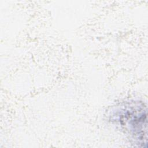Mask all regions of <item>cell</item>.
<instances>
[{
    "label": "cell",
    "mask_w": 148,
    "mask_h": 148,
    "mask_svg": "<svg viewBox=\"0 0 148 148\" xmlns=\"http://www.w3.org/2000/svg\"><path fill=\"white\" fill-rule=\"evenodd\" d=\"M119 121L137 144L147 146L146 108L143 103L131 102L120 110Z\"/></svg>",
    "instance_id": "cell-1"
}]
</instances>
